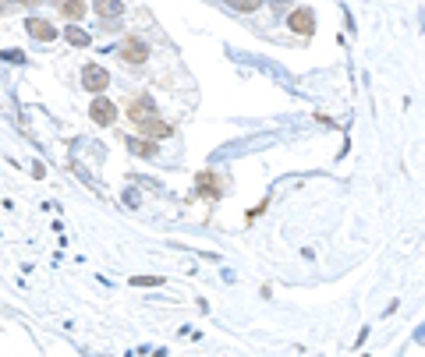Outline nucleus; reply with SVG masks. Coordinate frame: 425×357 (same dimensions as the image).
<instances>
[{"mask_svg":"<svg viewBox=\"0 0 425 357\" xmlns=\"http://www.w3.org/2000/svg\"><path fill=\"white\" fill-rule=\"evenodd\" d=\"M128 117L135 124H149V121H156V103L149 96H138V99L128 103Z\"/></svg>","mask_w":425,"mask_h":357,"instance_id":"4","label":"nucleus"},{"mask_svg":"<svg viewBox=\"0 0 425 357\" xmlns=\"http://www.w3.org/2000/svg\"><path fill=\"white\" fill-rule=\"evenodd\" d=\"M131 283H135V286H159L164 279H156V276H135Z\"/></svg>","mask_w":425,"mask_h":357,"instance_id":"14","label":"nucleus"},{"mask_svg":"<svg viewBox=\"0 0 425 357\" xmlns=\"http://www.w3.org/2000/svg\"><path fill=\"white\" fill-rule=\"evenodd\" d=\"M287 25H291V32H301V36H312V32H315V15H312L308 8H298V11H291V18H287Z\"/></svg>","mask_w":425,"mask_h":357,"instance_id":"5","label":"nucleus"},{"mask_svg":"<svg viewBox=\"0 0 425 357\" xmlns=\"http://www.w3.org/2000/svg\"><path fill=\"white\" fill-rule=\"evenodd\" d=\"M25 29H29V36H32V39H43V43H53V39H57V29H53L46 18H29V22H25Z\"/></svg>","mask_w":425,"mask_h":357,"instance_id":"6","label":"nucleus"},{"mask_svg":"<svg viewBox=\"0 0 425 357\" xmlns=\"http://www.w3.org/2000/svg\"><path fill=\"white\" fill-rule=\"evenodd\" d=\"M227 8H234V11H241V15H252V11L262 8V0H227Z\"/></svg>","mask_w":425,"mask_h":357,"instance_id":"13","label":"nucleus"},{"mask_svg":"<svg viewBox=\"0 0 425 357\" xmlns=\"http://www.w3.org/2000/svg\"><path fill=\"white\" fill-rule=\"evenodd\" d=\"M57 8H61V15H64L68 22H78V18L85 15V4H82V0H61Z\"/></svg>","mask_w":425,"mask_h":357,"instance_id":"11","label":"nucleus"},{"mask_svg":"<svg viewBox=\"0 0 425 357\" xmlns=\"http://www.w3.org/2000/svg\"><path fill=\"white\" fill-rule=\"evenodd\" d=\"M128 142V149L135 152V156H142V159H156V142H145V138H124Z\"/></svg>","mask_w":425,"mask_h":357,"instance_id":"9","label":"nucleus"},{"mask_svg":"<svg viewBox=\"0 0 425 357\" xmlns=\"http://www.w3.org/2000/svg\"><path fill=\"white\" fill-rule=\"evenodd\" d=\"M4 61H22V50H4Z\"/></svg>","mask_w":425,"mask_h":357,"instance_id":"15","label":"nucleus"},{"mask_svg":"<svg viewBox=\"0 0 425 357\" xmlns=\"http://www.w3.org/2000/svg\"><path fill=\"white\" fill-rule=\"evenodd\" d=\"M18 4H29L32 8V4H39V0H18Z\"/></svg>","mask_w":425,"mask_h":357,"instance_id":"16","label":"nucleus"},{"mask_svg":"<svg viewBox=\"0 0 425 357\" xmlns=\"http://www.w3.org/2000/svg\"><path fill=\"white\" fill-rule=\"evenodd\" d=\"M199 195L202 198H217V177H212L209 170L199 173Z\"/></svg>","mask_w":425,"mask_h":357,"instance_id":"10","label":"nucleus"},{"mask_svg":"<svg viewBox=\"0 0 425 357\" xmlns=\"http://www.w3.org/2000/svg\"><path fill=\"white\" fill-rule=\"evenodd\" d=\"M64 39H68L71 46H89V43H92V39H89V32H85V29H78V25H68V29H64Z\"/></svg>","mask_w":425,"mask_h":357,"instance_id":"12","label":"nucleus"},{"mask_svg":"<svg viewBox=\"0 0 425 357\" xmlns=\"http://www.w3.org/2000/svg\"><path fill=\"white\" fill-rule=\"evenodd\" d=\"M92 11L99 18H121L124 15V0H92Z\"/></svg>","mask_w":425,"mask_h":357,"instance_id":"7","label":"nucleus"},{"mask_svg":"<svg viewBox=\"0 0 425 357\" xmlns=\"http://www.w3.org/2000/svg\"><path fill=\"white\" fill-rule=\"evenodd\" d=\"M89 117L99 124V128H110L114 121H117V106L110 103V99H103V96H96L92 99V106H89Z\"/></svg>","mask_w":425,"mask_h":357,"instance_id":"3","label":"nucleus"},{"mask_svg":"<svg viewBox=\"0 0 425 357\" xmlns=\"http://www.w3.org/2000/svg\"><path fill=\"white\" fill-rule=\"evenodd\" d=\"M142 131L149 135V142H159V138H171L174 135V128L164 124V121H149V124H142Z\"/></svg>","mask_w":425,"mask_h":357,"instance_id":"8","label":"nucleus"},{"mask_svg":"<svg viewBox=\"0 0 425 357\" xmlns=\"http://www.w3.org/2000/svg\"><path fill=\"white\" fill-rule=\"evenodd\" d=\"M117 57L124 64H145L149 61V43L138 39V36H128L121 46H117Z\"/></svg>","mask_w":425,"mask_h":357,"instance_id":"1","label":"nucleus"},{"mask_svg":"<svg viewBox=\"0 0 425 357\" xmlns=\"http://www.w3.org/2000/svg\"><path fill=\"white\" fill-rule=\"evenodd\" d=\"M82 85H85L92 96H103V89L110 85V71L99 68V64H85V68H82Z\"/></svg>","mask_w":425,"mask_h":357,"instance_id":"2","label":"nucleus"}]
</instances>
